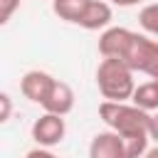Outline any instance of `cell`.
Wrapping results in <instances>:
<instances>
[{
  "instance_id": "obj_1",
  "label": "cell",
  "mask_w": 158,
  "mask_h": 158,
  "mask_svg": "<svg viewBox=\"0 0 158 158\" xmlns=\"http://www.w3.org/2000/svg\"><path fill=\"white\" fill-rule=\"evenodd\" d=\"M99 116H101V121H104L109 128H114V131L121 133L123 138L148 136L151 111H143V109L136 106V104L104 99V101L99 104Z\"/></svg>"
},
{
  "instance_id": "obj_2",
  "label": "cell",
  "mask_w": 158,
  "mask_h": 158,
  "mask_svg": "<svg viewBox=\"0 0 158 158\" xmlns=\"http://www.w3.org/2000/svg\"><path fill=\"white\" fill-rule=\"evenodd\" d=\"M133 74L136 72L123 59L101 57V62L96 67V86H99L101 96L109 101H128L138 86Z\"/></svg>"
},
{
  "instance_id": "obj_3",
  "label": "cell",
  "mask_w": 158,
  "mask_h": 158,
  "mask_svg": "<svg viewBox=\"0 0 158 158\" xmlns=\"http://www.w3.org/2000/svg\"><path fill=\"white\" fill-rule=\"evenodd\" d=\"M123 62L133 72L146 74L151 79H158V40L146 35V32L143 35L133 32V40L128 44V52H126Z\"/></svg>"
},
{
  "instance_id": "obj_4",
  "label": "cell",
  "mask_w": 158,
  "mask_h": 158,
  "mask_svg": "<svg viewBox=\"0 0 158 158\" xmlns=\"http://www.w3.org/2000/svg\"><path fill=\"white\" fill-rule=\"evenodd\" d=\"M64 136H67V123H64V116H59V114L44 111L32 123V141L37 146L54 148V146H59L64 141Z\"/></svg>"
},
{
  "instance_id": "obj_5",
  "label": "cell",
  "mask_w": 158,
  "mask_h": 158,
  "mask_svg": "<svg viewBox=\"0 0 158 158\" xmlns=\"http://www.w3.org/2000/svg\"><path fill=\"white\" fill-rule=\"evenodd\" d=\"M89 158H128L126 156V141L114 128L94 133L89 143Z\"/></svg>"
},
{
  "instance_id": "obj_6",
  "label": "cell",
  "mask_w": 158,
  "mask_h": 158,
  "mask_svg": "<svg viewBox=\"0 0 158 158\" xmlns=\"http://www.w3.org/2000/svg\"><path fill=\"white\" fill-rule=\"evenodd\" d=\"M52 84H54V77H52L49 72L30 69V72H25V74H22V79H20V91H22V96H25L27 101H32V104H40V106H42V101L47 99V94H49Z\"/></svg>"
},
{
  "instance_id": "obj_7",
  "label": "cell",
  "mask_w": 158,
  "mask_h": 158,
  "mask_svg": "<svg viewBox=\"0 0 158 158\" xmlns=\"http://www.w3.org/2000/svg\"><path fill=\"white\" fill-rule=\"evenodd\" d=\"M133 40V32L126 30V27H106L101 35H99V54L101 57H116V59H123L126 52H128V44Z\"/></svg>"
},
{
  "instance_id": "obj_8",
  "label": "cell",
  "mask_w": 158,
  "mask_h": 158,
  "mask_svg": "<svg viewBox=\"0 0 158 158\" xmlns=\"http://www.w3.org/2000/svg\"><path fill=\"white\" fill-rule=\"evenodd\" d=\"M42 109L49 111V114H59V116H67L72 109H74V89L62 81V79H54L47 99L42 101Z\"/></svg>"
},
{
  "instance_id": "obj_9",
  "label": "cell",
  "mask_w": 158,
  "mask_h": 158,
  "mask_svg": "<svg viewBox=\"0 0 158 158\" xmlns=\"http://www.w3.org/2000/svg\"><path fill=\"white\" fill-rule=\"evenodd\" d=\"M111 20H114V10H111V2L106 0H91L84 17L79 20V27L89 30V32H96V30H106L111 27Z\"/></svg>"
},
{
  "instance_id": "obj_10",
  "label": "cell",
  "mask_w": 158,
  "mask_h": 158,
  "mask_svg": "<svg viewBox=\"0 0 158 158\" xmlns=\"http://www.w3.org/2000/svg\"><path fill=\"white\" fill-rule=\"evenodd\" d=\"M89 2L91 0H52V12L64 22L79 25V20L84 17Z\"/></svg>"
},
{
  "instance_id": "obj_11",
  "label": "cell",
  "mask_w": 158,
  "mask_h": 158,
  "mask_svg": "<svg viewBox=\"0 0 158 158\" xmlns=\"http://www.w3.org/2000/svg\"><path fill=\"white\" fill-rule=\"evenodd\" d=\"M131 104L141 106L143 111H158V79H148L143 84L136 86L133 96H131Z\"/></svg>"
},
{
  "instance_id": "obj_12",
  "label": "cell",
  "mask_w": 158,
  "mask_h": 158,
  "mask_svg": "<svg viewBox=\"0 0 158 158\" xmlns=\"http://www.w3.org/2000/svg\"><path fill=\"white\" fill-rule=\"evenodd\" d=\"M138 25L143 27L146 35H151V37L158 40V2H151V5L141 7V12H138Z\"/></svg>"
},
{
  "instance_id": "obj_13",
  "label": "cell",
  "mask_w": 158,
  "mask_h": 158,
  "mask_svg": "<svg viewBox=\"0 0 158 158\" xmlns=\"http://www.w3.org/2000/svg\"><path fill=\"white\" fill-rule=\"evenodd\" d=\"M20 10V0H0V25H7Z\"/></svg>"
},
{
  "instance_id": "obj_14",
  "label": "cell",
  "mask_w": 158,
  "mask_h": 158,
  "mask_svg": "<svg viewBox=\"0 0 158 158\" xmlns=\"http://www.w3.org/2000/svg\"><path fill=\"white\" fill-rule=\"evenodd\" d=\"M0 106H2V111H0V121L5 123L7 118H10V109H12V99H10V94H0Z\"/></svg>"
},
{
  "instance_id": "obj_15",
  "label": "cell",
  "mask_w": 158,
  "mask_h": 158,
  "mask_svg": "<svg viewBox=\"0 0 158 158\" xmlns=\"http://www.w3.org/2000/svg\"><path fill=\"white\" fill-rule=\"evenodd\" d=\"M25 158H57V156L52 153V148H44V146H37V148H32V151H27V153H25Z\"/></svg>"
},
{
  "instance_id": "obj_16",
  "label": "cell",
  "mask_w": 158,
  "mask_h": 158,
  "mask_svg": "<svg viewBox=\"0 0 158 158\" xmlns=\"http://www.w3.org/2000/svg\"><path fill=\"white\" fill-rule=\"evenodd\" d=\"M148 136H151V141H156V143H158V111H153V114H151V123H148Z\"/></svg>"
},
{
  "instance_id": "obj_17",
  "label": "cell",
  "mask_w": 158,
  "mask_h": 158,
  "mask_svg": "<svg viewBox=\"0 0 158 158\" xmlns=\"http://www.w3.org/2000/svg\"><path fill=\"white\" fill-rule=\"evenodd\" d=\"M114 7H136V5H141L143 0H109Z\"/></svg>"
},
{
  "instance_id": "obj_18",
  "label": "cell",
  "mask_w": 158,
  "mask_h": 158,
  "mask_svg": "<svg viewBox=\"0 0 158 158\" xmlns=\"http://www.w3.org/2000/svg\"><path fill=\"white\" fill-rule=\"evenodd\" d=\"M143 158H158V143H156V146H153V148H148V151H146V156H143Z\"/></svg>"
}]
</instances>
